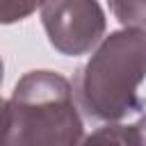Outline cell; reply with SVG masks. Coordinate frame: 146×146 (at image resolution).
Masks as SVG:
<instances>
[{
	"label": "cell",
	"instance_id": "cell-1",
	"mask_svg": "<svg viewBox=\"0 0 146 146\" xmlns=\"http://www.w3.org/2000/svg\"><path fill=\"white\" fill-rule=\"evenodd\" d=\"M82 137L73 87L62 73L30 71L0 103V146H78Z\"/></svg>",
	"mask_w": 146,
	"mask_h": 146
},
{
	"label": "cell",
	"instance_id": "cell-2",
	"mask_svg": "<svg viewBox=\"0 0 146 146\" xmlns=\"http://www.w3.org/2000/svg\"><path fill=\"white\" fill-rule=\"evenodd\" d=\"M146 80V30L110 32L78 71L73 91L89 119L114 123L144 110L137 89Z\"/></svg>",
	"mask_w": 146,
	"mask_h": 146
},
{
	"label": "cell",
	"instance_id": "cell-3",
	"mask_svg": "<svg viewBox=\"0 0 146 146\" xmlns=\"http://www.w3.org/2000/svg\"><path fill=\"white\" fill-rule=\"evenodd\" d=\"M41 23L50 46L68 57L91 52L107 27L98 0H46L41 7Z\"/></svg>",
	"mask_w": 146,
	"mask_h": 146
},
{
	"label": "cell",
	"instance_id": "cell-4",
	"mask_svg": "<svg viewBox=\"0 0 146 146\" xmlns=\"http://www.w3.org/2000/svg\"><path fill=\"white\" fill-rule=\"evenodd\" d=\"M78 146H132L130 125H121V123L103 125V128L94 130L91 135L82 137V141Z\"/></svg>",
	"mask_w": 146,
	"mask_h": 146
},
{
	"label": "cell",
	"instance_id": "cell-5",
	"mask_svg": "<svg viewBox=\"0 0 146 146\" xmlns=\"http://www.w3.org/2000/svg\"><path fill=\"white\" fill-rule=\"evenodd\" d=\"M114 18L123 27L146 30V0H107Z\"/></svg>",
	"mask_w": 146,
	"mask_h": 146
},
{
	"label": "cell",
	"instance_id": "cell-6",
	"mask_svg": "<svg viewBox=\"0 0 146 146\" xmlns=\"http://www.w3.org/2000/svg\"><path fill=\"white\" fill-rule=\"evenodd\" d=\"M46 0H0V25H11L27 18Z\"/></svg>",
	"mask_w": 146,
	"mask_h": 146
},
{
	"label": "cell",
	"instance_id": "cell-7",
	"mask_svg": "<svg viewBox=\"0 0 146 146\" xmlns=\"http://www.w3.org/2000/svg\"><path fill=\"white\" fill-rule=\"evenodd\" d=\"M130 137H132V146H146V114H141L139 121L130 125Z\"/></svg>",
	"mask_w": 146,
	"mask_h": 146
},
{
	"label": "cell",
	"instance_id": "cell-8",
	"mask_svg": "<svg viewBox=\"0 0 146 146\" xmlns=\"http://www.w3.org/2000/svg\"><path fill=\"white\" fill-rule=\"evenodd\" d=\"M2 75H5V64H2V57H0V84H2ZM2 103V100H0Z\"/></svg>",
	"mask_w": 146,
	"mask_h": 146
}]
</instances>
